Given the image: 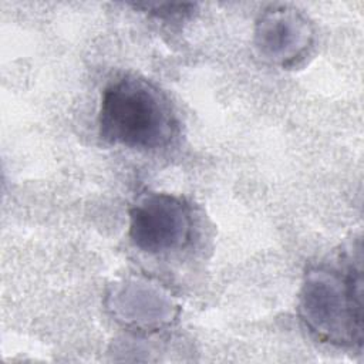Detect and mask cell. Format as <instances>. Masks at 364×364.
I'll return each mask as SVG.
<instances>
[{"instance_id": "cell-2", "label": "cell", "mask_w": 364, "mask_h": 364, "mask_svg": "<svg viewBox=\"0 0 364 364\" xmlns=\"http://www.w3.org/2000/svg\"><path fill=\"white\" fill-rule=\"evenodd\" d=\"M98 125L104 141L135 149L165 146L176 129L168 98L136 77L119 78L104 90Z\"/></svg>"}, {"instance_id": "cell-3", "label": "cell", "mask_w": 364, "mask_h": 364, "mask_svg": "<svg viewBox=\"0 0 364 364\" xmlns=\"http://www.w3.org/2000/svg\"><path fill=\"white\" fill-rule=\"evenodd\" d=\"M192 232L189 206L169 193H149L129 210V237L142 252L158 255L183 247Z\"/></svg>"}, {"instance_id": "cell-1", "label": "cell", "mask_w": 364, "mask_h": 364, "mask_svg": "<svg viewBox=\"0 0 364 364\" xmlns=\"http://www.w3.org/2000/svg\"><path fill=\"white\" fill-rule=\"evenodd\" d=\"M299 316L321 341L361 347L363 269L361 250L337 264H320L307 272L299 297Z\"/></svg>"}, {"instance_id": "cell-4", "label": "cell", "mask_w": 364, "mask_h": 364, "mask_svg": "<svg viewBox=\"0 0 364 364\" xmlns=\"http://www.w3.org/2000/svg\"><path fill=\"white\" fill-rule=\"evenodd\" d=\"M314 40L310 21L297 10L272 6L256 21L255 46L273 64L289 67L306 55Z\"/></svg>"}]
</instances>
